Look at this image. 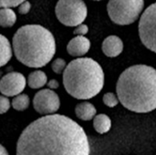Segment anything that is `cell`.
Here are the masks:
<instances>
[{
	"instance_id": "1",
	"label": "cell",
	"mask_w": 156,
	"mask_h": 155,
	"mask_svg": "<svg viewBox=\"0 0 156 155\" xmlns=\"http://www.w3.org/2000/svg\"><path fill=\"white\" fill-rule=\"evenodd\" d=\"M88 136L72 119L53 114L31 122L21 132L16 155H90Z\"/></svg>"
},
{
	"instance_id": "2",
	"label": "cell",
	"mask_w": 156,
	"mask_h": 155,
	"mask_svg": "<svg viewBox=\"0 0 156 155\" xmlns=\"http://www.w3.org/2000/svg\"><path fill=\"white\" fill-rule=\"evenodd\" d=\"M116 91L119 101L127 110L147 113L156 109V69L147 65H134L119 77Z\"/></svg>"
},
{
	"instance_id": "3",
	"label": "cell",
	"mask_w": 156,
	"mask_h": 155,
	"mask_svg": "<svg viewBox=\"0 0 156 155\" xmlns=\"http://www.w3.org/2000/svg\"><path fill=\"white\" fill-rule=\"evenodd\" d=\"M12 47L16 59L29 68H42L53 58L56 41L52 33L40 25H26L16 30Z\"/></svg>"
},
{
	"instance_id": "4",
	"label": "cell",
	"mask_w": 156,
	"mask_h": 155,
	"mask_svg": "<svg viewBox=\"0 0 156 155\" xmlns=\"http://www.w3.org/2000/svg\"><path fill=\"white\" fill-rule=\"evenodd\" d=\"M66 91L77 100H89L98 95L104 85V72L101 65L90 58L70 61L63 72Z\"/></svg>"
},
{
	"instance_id": "5",
	"label": "cell",
	"mask_w": 156,
	"mask_h": 155,
	"mask_svg": "<svg viewBox=\"0 0 156 155\" xmlns=\"http://www.w3.org/2000/svg\"><path fill=\"white\" fill-rule=\"evenodd\" d=\"M144 6V0H109L107 11L113 23L126 26L138 19Z\"/></svg>"
},
{
	"instance_id": "6",
	"label": "cell",
	"mask_w": 156,
	"mask_h": 155,
	"mask_svg": "<svg viewBox=\"0 0 156 155\" xmlns=\"http://www.w3.org/2000/svg\"><path fill=\"white\" fill-rule=\"evenodd\" d=\"M55 13L61 24L67 26H77L86 19L88 8L83 0H58Z\"/></svg>"
},
{
	"instance_id": "7",
	"label": "cell",
	"mask_w": 156,
	"mask_h": 155,
	"mask_svg": "<svg viewBox=\"0 0 156 155\" xmlns=\"http://www.w3.org/2000/svg\"><path fill=\"white\" fill-rule=\"evenodd\" d=\"M139 36L142 43L156 53V3L149 5L139 21Z\"/></svg>"
},
{
	"instance_id": "8",
	"label": "cell",
	"mask_w": 156,
	"mask_h": 155,
	"mask_svg": "<svg viewBox=\"0 0 156 155\" xmlns=\"http://www.w3.org/2000/svg\"><path fill=\"white\" fill-rule=\"evenodd\" d=\"M33 107L39 114L45 116L53 115L60 107V100L54 90L44 89L37 92L34 96Z\"/></svg>"
},
{
	"instance_id": "9",
	"label": "cell",
	"mask_w": 156,
	"mask_h": 155,
	"mask_svg": "<svg viewBox=\"0 0 156 155\" xmlns=\"http://www.w3.org/2000/svg\"><path fill=\"white\" fill-rule=\"evenodd\" d=\"M27 79L20 72H9L0 79V92L5 97H16L25 90Z\"/></svg>"
},
{
	"instance_id": "10",
	"label": "cell",
	"mask_w": 156,
	"mask_h": 155,
	"mask_svg": "<svg viewBox=\"0 0 156 155\" xmlns=\"http://www.w3.org/2000/svg\"><path fill=\"white\" fill-rule=\"evenodd\" d=\"M90 48V41L83 36H76L67 45V51L72 57H82Z\"/></svg>"
},
{
	"instance_id": "11",
	"label": "cell",
	"mask_w": 156,
	"mask_h": 155,
	"mask_svg": "<svg viewBox=\"0 0 156 155\" xmlns=\"http://www.w3.org/2000/svg\"><path fill=\"white\" fill-rule=\"evenodd\" d=\"M101 49L102 52L109 58L118 57L123 50L122 40L117 36H109L103 40Z\"/></svg>"
},
{
	"instance_id": "12",
	"label": "cell",
	"mask_w": 156,
	"mask_h": 155,
	"mask_svg": "<svg viewBox=\"0 0 156 155\" xmlns=\"http://www.w3.org/2000/svg\"><path fill=\"white\" fill-rule=\"evenodd\" d=\"M96 108L93 104L88 101H82L75 107V114L76 116L82 121L88 122L96 116Z\"/></svg>"
},
{
	"instance_id": "13",
	"label": "cell",
	"mask_w": 156,
	"mask_h": 155,
	"mask_svg": "<svg viewBox=\"0 0 156 155\" xmlns=\"http://www.w3.org/2000/svg\"><path fill=\"white\" fill-rule=\"evenodd\" d=\"M13 48L9 40L0 34V67L5 66L12 58Z\"/></svg>"
},
{
	"instance_id": "14",
	"label": "cell",
	"mask_w": 156,
	"mask_h": 155,
	"mask_svg": "<svg viewBox=\"0 0 156 155\" xmlns=\"http://www.w3.org/2000/svg\"><path fill=\"white\" fill-rule=\"evenodd\" d=\"M27 82L31 89L37 90L48 83V77L45 72L41 70H36L28 75Z\"/></svg>"
},
{
	"instance_id": "15",
	"label": "cell",
	"mask_w": 156,
	"mask_h": 155,
	"mask_svg": "<svg viewBox=\"0 0 156 155\" xmlns=\"http://www.w3.org/2000/svg\"><path fill=\"white\" fill-rule=\"evenodd\" d=\"M93 127L100 134L107 133L112 128V121L106 114H98L93 119Z\"/></svg>"
},
{
	"instance_id": "16",
	"label": "cell",
	"mask_w": 156,
	"mask_h": 155,
	"mask_svg": "<svg viewBox=\"0 0 156 155\" xmlns=\"http://www.w3.org/2000/svg\"><path fill=\"white\" fill-rule=\"evenodd\" d=\"M16 21V15L11 8L0 9V26L11 27Z\"/></svg>"
},
{
	"instance_id": "17",
	"label": "cell",
	"mask_w": 156,
	"mask_h": 155,
	"mask_svg": "<svg viewBox=\"0 0 156 155\" xmlns=\"http://www.w3.org/2000/svg\"><path fill=\"white\" fill-rule=\"evenodd\" d=\"M30 100L27 94H19L16 96L12 100V107L17 111H23L29 106Z\"/></svg>"
},
{
	"instance_id": "18",
	"label": "cell",
	"mask_w": 156,
	"mask_h": 155,
	"mask_svg": "<svg viewBox=\"0 0 156 155\" xmlns=\"http://www.w3.org/2000/svg\"><path fill=\"white\" fill-rule=\"evenodd\" d=\"M102 101L109 108H113V107L117 106L118 103L120 102L118 96L112 92H108V93L104 94V96L102 98Z\"/></svg>"
},
{
	"instance_id": "19",
	"label": "cell",
	"mask_w": 156,
	"mask_h": 155,
	"mask_svg": "<svg viewBox=\"0 0 156 155\" xmlns=\"http://www.w3.org/2000/svg\"><path fill=\"white\" fill-rule=\"evenodd\" d=\"M67 67L66 61L63 58H56L52 63H51V69L56 74H61L64 72L65 69Z\"/></svg>"
},
{
	"instance_id": "20",
	"label": "cell",
	"mask_w": 156,
	"mask_h": 155,
	"mask_svg": "<svg viewBox=\"0 0 156 155\" xmlns=\"http://www.w3.org/2000/svg\"><path fill=\"white\" fill-rule=\"evenodd\" d=\"M27 0H0V9L1 8H12L18 6L20 4Z\"/></svg>"
},
{
	"instance_id": "21",
	"label": "cell",
	"mask_w": 156,
	"mask_h": 155,
	"mask_svg": "<svg viewBox=\"0 0 156 155\" xmlns=\"http://www.w3.org/2000/svg\"><path fill=\"white\" fill-rule=\"evenodd\" d=\"M10 109V101L7 97L2 95L0 96V114L7 112Z\"/></svg>"
},
{
	"instance_id": "22",
	"label": "cell",
	"mask_w": 156,
	"mask_h": 155,
	"mask_svg": "<svg viewBox=\"0 0 156 155\" xmlns=\"http://www.w3.org/2000/svg\"><path fill=\"white\" fill-rule=\"evenodd\" d=\"M88 32H89V27L85 24H80V25L77 26L76 28L74 29V34L76 36H83L84 37Z\"/></svg>"
},
{
	"instance_id": "23",
	"label": "cell",
	"mask_w": 156,
	"mask_h": 155,
	"mask_svg": "<svg viewBox=\"0 0 156 155\" xmlns=\"http://www.w3.org/2000/svg\"><path fill=\"white\" fill-rule=\"evenodd\" d=\"M31 9V4L29 3V1H25L23 2L22 4H20L18 5V12L21 14V15H26L27 14Z\"/></svg>"
},
{
	"instance_id": "24",
	"label": "cell",
	"mask_w": 156,
	"mask_h": 155,
	"mask_svg": "<svg viewBox=\"0 0 156 155\" xmlns=\"http://www.w3.org/2000/svg\"><path fill=\"white\" fill-rule=\"evenodd\" d=\"M48 89L49 90H56V89H58V86H59V84H58V80H56V79H50L48 83Z\"/></svg>"
},
{
	"instance_id": "25",
	"label": "cell",
	"mask_w": 156,
	"mask_h": 155,
	"mask_svg": "<svg viewBox=\"0 0 156 155\" xmlns=\"http://www.w3.org/2000/svg\"><path fill=\"white\" fill-rule=\"evenodd\" d=\"M0 155H9L7 151L5 150V148L1 144H0Z\"/></svg>"
},
{
	"instance_id": "26",
	"label": "cell",
	"mask_w": 156,
	"mask_h": 155,
	"mask_svg": "<svg viewBox=\"0 0 156 155\" xmlns=\"http://www.w3.org/2000/svg\"><path fill=\"white\" fill-rule=\"evenodd\" d=\"M95 1H99V0H95Z\"/></svg>"
}]
</instances>
